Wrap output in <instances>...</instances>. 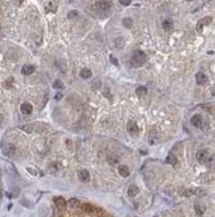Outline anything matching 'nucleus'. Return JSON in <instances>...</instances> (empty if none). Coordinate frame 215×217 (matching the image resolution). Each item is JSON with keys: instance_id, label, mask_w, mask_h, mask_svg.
Masks as SVG:
<instances>
[{"instance_id": "1", "label": "nucleus", "mask_w": 215, "mask_h": 217, "mask_svg": "<svg viewBox=\"0 0 215 217\" xmlns=\"http://www.w3.org/2000/svg\"><path fill=\"white\" fill-rule=\"evenodd\" d=\"M146 61V55L142 51H134L132 55V65L134 67H139Z\"/></svg>"}, {"instance_id": "2", "label": "nucleus", "mask_w": 215, "mask_h": 217, "mask_svg": "<svg viewBox=\"0 0 215 217\" xmlns=\"http://www.w3.org/2000/svg\"><path fill=\"white\" fill-rule=\"evenodd\" d=\"M210 152L209 150H206V149H201V150H198V153H196V160L199 161V163H202V164H204V163H207V161L210 160Z\"/></svg>"}, {"instance_id": "3", "label": "nucleus", "mask_w": 215, "mask_h": 217, "mask_svg": "<svg viewBox=\"0 0 215 217\" xmlns=\"http://www.w3.org/2000/svg\"><path fill=\"white\" fill-rule=\"evenodd\" d=\"M3 153H4L5 156H8V157L15 156V153H16L15 145H13V144H5L4 147H3Z\"/></svg>"}, {"instance_id": "4", "label": "nucleus", "mask_w": 215, "mask_h": 217, "mask_svg": "<svg viewBox=\"0 0 215 217\" xmlns=\"http://www.w3.org/2000/svg\"><path fill=\"white\" fill-rule=\"evenodd\" d=\"M96 9H97L98 12H106L110 9V3L109 1H98V3H96Z\"/></svg>"}, {"instance_id": "5", "label": "nucleus", "mask_w": 215, "mask_h": 217, "mask_svg": "<svg viewBox=\"0 0 215 217\" xmlns=\"http://www.w3.org/2000/svg\"><path fill=\"white\" fill-rule=\"evenodd\" d=\"M126 128H127V132H129L130 135H137L138 132H139V128H138V125H137L135 121H129L127 125H126Z\"/></svg>"}, {"instance_id": "6", "label": "nucleus", "mask_w": 215, "mask_h": 217, "mask_svg": "<svg viewBox=\"0 0 215 217\" xmlns=\"http://www.w3.org/2000/svg\"><path fill=\"white\" fill-rule=\"evenodd\" d=\"M195 79H196V83H198L199 85H204V84H206L207 81H209V79H207V76L204 75L203 72H198V73H196Z\"/></svg>"}, {"instance_id": "7", "label": "nucleus", "mask_w": 215, "mask_h": 217, "mask_svg": "<svg viewBox=\"0 0 215 217\" xmlns=\"http://www.w3.org/2000/svg\"><path fill=\"white\" fill-rule=\"evenodd\" d=\"M78 179L81 180L82 182H88L89 181V179H90L89 172H88L86 169H81V171L78 172Z\"/></svg>"}, {"instance_id": "8", "label": "nucleus", "mask_w": 215, "mask_h": 217, "mask_svg": "<svg viewBox=\"0 0 215 217\" xmlns=\"http://www.w3.org/2000/svg\"><path fill=\"white\" fill-rule=\"evenodd\" d=\"M191 124H193L194 127H199V128H201L202 124H203L202 116H201V115H194L193 117H191Z\"/></svg>"}, {"instance_id": "9", "label": "nucleus", "mask_w": 215, "mask_h": 217, "mask_svg": "<svg viewBox=\"0 0 215 217\" xmlns=\"http://www.w3.org/2000/svg\"><path fill=\"white\" fill-rule=\"evenodd\" d=\"M20 109H21V112H23V113L29 115V113H32V111H33V107H32L29 103H24V104H21Z\"/></svg>"}, {"instance_id": "10", "label": "nucleus", "mask_w": 215, "mask_h": 217, "mask_svg": "<svg viewBox=\"0 0 215 217\" xmlns=\"http://www.w3.org/2000/svg\"><path fill=\"white\" fill-rule=\"evenodd\" d=\"M55 204H56V206H57L58 209H65V206H66V203H65V200H64L63 197H55Z\"/></svg>"}, {"instance_id": "11", "label": "nucleus", "mask_w": 215, "mask_h": 217, "mask_svg": "<svg viewBox=\"0 0 215 217\" xmlns=\"http://www.w3.org/2000/svg\"><path fill=\"white\" fill-rule=\"evenodd\" d=\"M33 71H35V67L33 65H24L23 68H21V73L23 75H32L33 73Z\"/></svg>"}, {"instance_id": "12", "label": "nucleus", "mask_w": 215, "mask_h": 217, "mask_svg": "<svg viewBox=\"0 0 215 217\" xmlns=\"http://www.w3.org/2000/svg\"><path fill=\"white\" fill-rule=\"evenodd\" d=\"M138 192H139V189H138L137 185H130L129 189H127V195H129L130 197H134V196H137Z\"/></svg>"}, {"instance_id": "13", "label": "nucleus", "mask_w": 215, "mask_h": 217, "mask_svg": "<svg viewBox=\"0 0 215 217\" xmlns=\"http://www.w3.org/2000/svg\"><path fill=\"white\" fill-rule=\"evenodd\" d=\"M118 173L121 174L122 177H127L130 174V171H129V168H127L126 165H119V168H118Z\"/></svg>"}, {"instance_id": "14", "label": "nucleus", "mask_w": 215, "mask_h": 217, "mask_svg": "<svg viewBox=\"0 0 215 217\" xmlns=\"http://www.w3.org/2000/svg\"><path fill=\"white\" fill-rule=\"evenodd\" d=\"M211 20H212L211 17H204L203 20H201V22L196 24V30L202 31V27H203V25H206V24H210V23H211Z\"/></svg>"}, {"instance_id": "15", "label": "nucleus", "mask_w": 215, "mask_h": 217, "mask_svg": "<svg viewBox=\"0 0 215 217\" xmlns=\"http://www.w3.org/2000/svg\"><path fill=\"white\" fill-rule=\"evenodd\" d=\"M45 9H47V12H56L57 11V3L56 1H49L47 4V7H45Z\"/></svg>"}, {"instance_id": "16", "label": "nucleus", "mask_w": 215, "mask_h": 217, "mask_svg": "<svg viewBox=\"0 0 215 217\" xmlns=\"http://www.w3.org/2000/svg\"><path fill=\"white\" fill-rule=\"evenodd\" d=\"M80 76H81L82 79H90L92 77V71L88 69V68H84V69L80 71Z\"/></svg>"}, {"instance_id": "17", "label": "nucleus", "mask_w": 215, "mask_h": 217, "mask_svg": "<svg viewBox=\"0 0 215 217\" xmlns=\"http://www.w3.org/2000/svg\"><path fill=\"white\" fill-rule=\"evenodd\" d=\"M124 44H125V39L124 38H116V39H114V47H116L117 49L122 48Z\"/></svg>"}, {"instance_id": "18", "label": "nucleus", "mask_w": 215, "mask_h": 217, "mask_svg": "<svg viewBox=\"0 0 215 217\" xmlns=\"http://www.w3.org/2000/svg\"><path fill=\"white\" fill-rule=\"evenodd\" d=\"M162 27H163L165 31H171L173 30V22H171V20H163Z\"/></svg>"}, {"instance_id": "19", "label": "nucleus", "mask_w": 215, "mask_h": 217, "mask_svg": "<svg viewBox=\"0 0 215 217\" xmlns=\"http://www.w3.org/2000/svg\"><path fill=\"white\" fill-rule=\"evenodd\" d=\"M68 205L70 206V208H77V206H80V201L77 200V198H70V200L68 201Z\"/></svg>"}, {"instance_id": "20", "label": "nucleus", "mask_w": 215, "mask_h": 217, "mask_svg": "<svg viewBox=\"0 0 215 217\" xmlns=\"http://www.w3.org/2000/svg\"><path fill=\"white\" fill-rule=\"evenodd\" d=\"M135 92H137V95H138L139 97H142V96H145V95L147 93V89H146L145 87H138Z\"/></svg>"}, {"instance_id": "21", "label": "nucleus", "mask_w": 215, "mask_h": 217, "mask_svg": "<svg viewBox=\"0 0 215 217\" xmlns=\"http://www.w3.org/2000/svg\"><path fill=\"white\" fill-rule=\"evenodd\" d=\"M122 24H124L126 28H132V25H133V20L130 19V17H125V19L122 20Z\"/></svg>"}, {"instance_id": "22", "label": "nucleus", "mask_w": 215, "mask_h": 217, "mask_svg": "<svg viewBox=\"0 0 215 217\" xmlns=\"http://www.w3.org/2000/svg\"><path fill=\"white\" fill-rule=\"evenodd\" d=\"M166 163H167V164H173V165H175V164H177V158H175V156L169 155V156H167V158H166Z\"/></svg>"}, {"instance_id": "23", "label": "nucleus", "mask_w": 215, "mask_h": 217, "mask_svg": "<svg viewBox=\"0 0 215 217\" xmlns=\"http://www.w3.org/2000/svg\"><path fill=\"white\" fill-rule=\"evenodd\" d=\"M78 16H80L78 11H70V12L68 14V17H69V19H77Z\"/></svg>"}, {"instance_id": "24", "label": "nucleus", "mask_w": 215, "mask_h": 217, "mask_svg": "<svg viewBox=\"0 0 215 217\" xmlns=\"http://www.w3.org/2000/svg\"><path fill=\"white\" fill-rule=\"evenodd\" d=\"M53 88H56V89H61V88H63V83H61L60 80H56L55 83H53Z\"/></svg>"}, {"instance_id": "25", "label": "nucleus", "mask_w": 215, "mask_h": 217, "mask_svg": "<svg viewBox=\"0 0 215 217\" xmlns=\"http://www.w3.org/2000/svg\"><path fill=\"white\" fill-rule=\"evenodd\" d=\"M82 208H84V210H86V212H89V213H92L94 209H93V206L92 205H88V204H85V205H82Z\"/></svg>"}, {"instance_id": "26", "label": "nucleus", "mask_w": 215, "mask_h": 217, "mask_svg": "<svg viewBox=\"0 0 215 217\" xmlns=\"http://www.w3.org/2000/svg\"><path fill=\"white\" fill-rule=\"evenodd\" d=\"M119 3H121L122 6H129V4L132 3V0H119Z\"/></svg>"}, {"instance_id": "27", "label": "nucleus", "mask_w": 215, "mask_h": 217, "mask_svg": "<svg viewBox=\"0 0 215 217\" xmlns=\"http://www.w3.org/2000/svg\"><path fill=\"white\" fill-rule=\"evenodd\" d=\"M12 83H13V79H12V77H9V79L7 80V83H5V87H8V88H9V87L12 85Z\"/></svg>"}, {"instance_id": "28", "label": "nucleus", "mask_w": 215, "mask_h": 217, "mask_svg": "<svg viewBox=\"0 0 215 217\" xmlns=\"http://www.w3.org/2000/svg\"><path fill=\"white\" fill-rule=\"evenodd\" d=\"M110 61H111V63H113V64H114V65H118V61H117V59H116V57L110 56Z\"/></svg>"}, {"instance_id": "29", "label": "nucleus", "mask_w": 215, "mask_h": 217, "mask_svg": "<svg viewBox=\"0 0 215 217\" xmlns=\"http://www.w3.org/2000/svg\"><path fill=\"white\" fill-rule=\"evenodd\" d=\"M98 85H100V80H96L94 84H93V88H97Z\"/></svg>"}, {"instance_id": "30", "label": "nucleus", "mask_w": 215, "mask_h": 217, "mask_svg": "<svg viewBox=\"0 0 215 217\" xmlns=\"http://www.w3.org/2000/svg\"><path fill=\"white\" fill-rule=\"evenodd\" d=\"M61 97H63V93H60V92H58V93L56 95V100H60Z\"/></svg>"}, {"instance_id": "31", "label": "nucleus", "mask_w": 215, "mask_h": 217, "mask_svg": "<svg viewBox=\"0 0 215 217\" xmlns=\"http://www.w3.org/2000/svg\"><path fill=\"white\" fill-rule=\"evenodd\" d=\"M28 171H29V172H31V173H32V174H36V172H35V171H33V169H31V168H29V169H28Z\"/></svg>"}, {"instance_id": "32", "label": "nucleus", "mask_w": 215, "mask_h": 217, "mask_svg": "<svg viewBox=\"0 0 215 217\" xmlns=\"http://www.w3.org/2000/svg\"><path fill=\"white\" fill-rule=\"evenodd\" d=\"M1 121H3V117H1V115H0V124H1Z\"/></svg>"}, {"instance_id": "33", "label": "nucleus", "mask_w": 215, "mask_h": 217, "mask_svg": "<svg viewBox=\"0 0 215 217\" xmlns=\"http://www.w3.org/2000/svg\"><path fill=\"white\" fill-rule=\"evenodd\" d=\"M1 196H3V193H1V190H0V198H1Z\"/></svg>"}, {"instance_id": "34", "label": "nucleus", "mask_w": 215, "mask_h": 217, "mask_svg": "<svg viewBox=\"0 0 215 217\" xmlns=\"http://www.w3.org/2000/svg\"><path fill=\"white\" fill-rule=\"evenodd\" d=\"M187 1H193V0H187Z\"/></svg>"}]
</instances>
